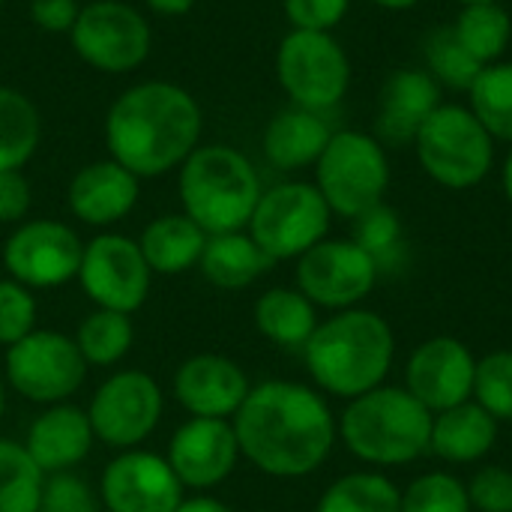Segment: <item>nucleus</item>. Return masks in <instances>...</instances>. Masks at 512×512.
<instances>
[{
    "mask_svg": "<svg viewBox=\"0 0 512 512\" xmlns=\"http://www.w3.org/2000/svg\"><path fill=\"white\" fill-rule=\"evenodd\" d=\"M204 243L207 234L186 213L156 216L138 237L147 267L159 276H177L195 267L201 261Z\"/></svg>",
    "mask_w": 512,
    "mask_h": 512,
    "instance_id": "obj_25",
    "label": "nucleus"
},
{
    "mask_svg": "<svg viewBox=\"0 0 512 512\" xmlns=\"http://www.w3.org/2000/svg\"><path fill=\"white\" fill-rule=\"evenodd\" d=\"M468 108L495 141L512 147V60L483 66L468 90Z\"/></svg>",
    "mask_w": 512,
    "mask_h": 512,
    "instance_id": "obj_31",
    "label": "nucleus"
},
{
    "mask_svg": "<svg viewBox=\"0 0 512 512\" xmlns=\"http://www.w3.org/2000/svg\"><path fill=\"white\" fill-rule=\"evenodd\" d=\"M177 192L183 213L207 234L243 231L261 198L255 165L228 144H198L180 165Z\"/></svg>",
    "mask_w": 512,
    "mask_h": 512,
    "instance_id": "obj_5",
    "label": "nucleus"
},
{
    "mask_svg": "<svg viewBox=\"0 0 512 512\" xmlns=\"http://www.w3.org/2000/svg\"><path fill=\"white\" fill-rule=\"evenodd\" d=\"M441 105V84L426 69H399L384 81L375 138L381 144H414L423 123Z\"/></svg>",
    "mask_w": 512,
    "mask_h": 512,
    "instance_id": "obj_22",
    "label": "nucleus"
},
{
    "mask_svg": "<svg viewBox=\"0 0 512 512\" xmlns=\"http://www.w3.org/2000/svg\"><path fill=\"white\" fill-rule=\"evenodd\" d=\"M0 6H3V0H0Z\"/></svg>",
    "mask_w": 512,
    "mask_h": 512,
    "instance_id": "obj_50",
    "label": "nucleus"
},
{
    "mask_svg": "<svg viewBox=\"0 0 512 512\" xmlns=\"http://www.w3.org/2000/svg\"><path fill=\"white\" fill-rule=\"evenodd\" d=\"M153 270L147 267L138 240L123 234H99L84 243L78 282L96 309L132 315L150 294Z\"/></svg>",
    "mask_w": 512,
    "mask_h": 512,
    "instance_id": "obj_13",
    "label": "nucleus"
},
{
    "mask_svg": "<svg viewBox=\"0 0 512 512\" xmlns=\"http://www.w3.org/2000/svg\"><path fill=\"white\" fill-rule=\"evenodd\" d=\"M477 357L456 336H432L405 366V390L432 414L474 399Z\"/></svg>",
    "mask_w": 512,
    "mask_h": 512,
    "instance_id": "obj_17",
    "label": "nucleus"
},
{
    "mask_svg": "<svg viewBox=\"0 0 512 512\" xmlns=\"http://www.w3.org/2000/svg\"><path fill=\"white\" fill-rule=\"evenodd\" d=\"M42 120L30 96L0 87V171H21L39 147Z\"/></svg>",
    "mask_w": 512,
    "mask_h": 512,
    "instance_id": "obj_29",
    "label": "nucleus"
},
{
    "mask_svg": "<svg viewBox=\"0 0 512 512\" xmlns=\"http://www.w3.org/2000/svg\"><path fill=\"white\" fill-rule=\"evenodd\" d=\"M498 444V420L474 399L432 417L429 453L450 465L483 462Z\"/></svg>",
    "mask_w": 512,
    "mask_h": 512,
    "instance_id": "obj_24",
    "label": "nucleus"
},
{
    "mask_svg": "<svg viewBox=\"0 0 512 512\" xmlns=\"http://www.w3.org/2000/svg\"><path fill=\"white\" fill-rule=\"evenodd\" d=\"M315 186L333 216L357 219L384 204L390 189V159L384 144L360 129L333 132L321 159L315 162Z\"/></svg>",
    "mask_w": 512,
    "mask_h": 512,
    "instance_id": "obj_7",
    "label": "nucleus"
},
{
    "mask_svg": "<svg viewBox=\"0 0 512 512\" xmlns=\"http://www.w3.org/2000/svg\"><path fill=\"white\" fill-rule=\"evenodd\" d=\"M45 474L24 444L0 438V512H39Z\"/></svg>",
    "mask_w": 512,
    "mask_h": 512,
    "instance_id": "obj_33",
    "label": "nucleus"
},
{
    "mask_svg": "<svg viewBox=\"0 0 512 512\" xmlns=\"http://www.w3.org/2000/svg\"><path fill=\"white\" fill-rule=\"evenodd\" d=\"M330 138L333 129L324 120V114L300 105H288L276 111L264 129V156L276 171L315 168Z\"/></svg>",
    "mask_w": 512,
    "mask_h": 512,
    "instance_id": "obj_23",
    "label": "nucleus"
},
{
    "mask_svg": "<svg viewBox=\"0 0 512 512\" xmlns=\"http://www.w3.org/2000/svg\"><path fill=\"white\" fill-rule=\"evenodd\" d=\"M474 402L498 423H512V351H492L477 360Z\"/></svg>",
    "mask_w": 512,
    "mask_h": 512,
    "instance_id": "obj_37",
    "label": "nucleus"
},
{
    "mask_svg": "<svg viewBox=\"0 0 512 512\" xmlns=\"http://www.w3.org/2000/svg\"><path fill=\"white\" fill-rule=\"evenodd\" d=\"M468 486L471 510L512 512V471L501 465H483Z\"/></svg>",
    "mask_w": 512,
    "mask_h": 512,
    "instance_id": "obj_40",
    "label": "nucleus"
},
{
    "mask_svg": "<svg viewBox=\"0 0 512 512\" xmlns=\"http://www.w3.org/2000/svg\"><path fill=\"white\" fill-rule=\"evenodd\" d=\"M240 456L261 474L300 480L315 474L333 453L339 426L321 390L297 381L255 384L231 417Z\"/></svg>",
    "mask_w": 512,
    "mask_h": 512,
    "instance_id": "obj_1",
    "label": "nucleus"
},
{
    "mask_svg": "<svg viewBox=\"0 0 512 512\" xmlns=\"http://www.w3.org/2000/svg\"><path fill=\"white\" fill-rule=\"evenodd\" d=\"M87 378V363L66 333L57 330H33L21 342L6 348V381L9 387L36 402V405H60Z\"/></svg>",
    "mask_w": 512,
    "mask_h": 512,
    "instance_id": "obj_11",
    "label": "nucleus"
},
{
    "mask_svg": "<svg viewBox=\"0 0 512 512\" xmlns=\"http://www.w3.org/2000/svg\"><path fill=\"white\" fill-rule=\"evenodd\" d=\"M78 12V0H30V18L45 33H69Z\"/></svg>",
    "mask_w": 512,
    "mask_h": 512,
    "instance_id": "obj_43",
    "label": "nucleus"
},
{
    "mask_svg": "<svg viewBox=\"0 0 512 512\" xmlns=\"http://www.w3.org/2000/svg\"><path fill=\"white\" fill-rule=\"evenodd\" d=\"M453 33L480 66H489L510 48L512 18L504 3H468L453 21Z\"/></svg>",
    "mask_w": 512,
    "mask_h": 512,
    "instance_id": "obj_28",
    "label": "nucleus"
},
{
    "mask_svg": "<svg viewBox=\"0 0 512 512\" xmlns=\"http://www.w3.org/2000/svg\"><path fill=\"white\" fill-rule=\"evenodd\" d=\"M177 512H234L225 501L210 498V495H195V498H183Z\"/></svg>",
    "mask_w": 512,
    "mask_h": 512,
    "instance_id": "obj_44",
    "label": "nucleus"
},
{
    "mask_svg": "<svg viewBox=\"0 0 512 512\" xmlns=\"http://www.w3.org/2000/svg\"><path fill=\"white\" fill-rule=\"evenodd\" d=\"M276 78L291 105L324 114L345 99L351 60L333 33L291 30L276 51Z\"/></svg>",
    "mask_w": 512,
    "mask_h": 512,
    "instance_id": "obj_9",
    "label": "nucleus"
},
{
    "mask_svg": "<svg viewBox=\"0 0 512 512\" xmlns=\"http://www.w3.org/2000/svg\"><path fill=\"white\" fill-rule=\"evenodd\" d=\"M462 6H468V3H501V0H459Z\"/></svg>",
    "mask_w": 512,
    "mask_h": 512,
    "instance_id": "obj_49",
    "label": "nucleus"
},
{
    "mask_svg": "<svg viewBox=\"0 0 512 512\" xmlns=\"http://www.w3.org/2000/svg\"><path fill=\"white\" fill-rule=\"evenodd\" d=\"M291 30H321L333 33L339 21L348 15L351 0H282Z\"/></svg>",
    "mask_w": 512,
    "mask_h": 512,
    "instance_id": "obj_41",
    "label": "nucleus"
},
{
    "mask_svg": "<svg viewBox=\"0 0 512 512\" xmlns=\"http://www.w3.org/2000/svg\"><path fill=\"white\" fill-rule=\"evenodd\" d=\"M255 327L264 339L279 348L303 351L312 339L318 321V306L297 288H270L258 297L252 309Z\"/></svg>",
    "mask_w": 512,
    "mask_h": 512,
    "instance_id": "obj_27",
    "label": "nucleus"
},
{
    "mask_svg": "<svg viewBox=\"0 0 512 512\" xmlns=\"http://www.w3.org/2000/svg\"><path fill=\"white\" fill-rule=\"evenodd\" d=\"M423 171L444 189H474L495 165V138L468 105L441 102L414 138Z\"/></svg>",
    "mask_w": 512,
    "mask_h": 512,
    "instance_id": "obj_6",
    "label": "nucleus"
},
{
    "mask_svg": "<svg viewBox=\"0 0 512 512\" xmlns=\"http://www.w3.org/2000/svg\"><path fill=\"white\" fill-rule=\"evenodd\" d=\"M156 15H186L195 0H144Z\"/></svg>",
    "mask_w": 512,
    "mask_h": 512,
    "instance_id": "obj_45",
    "label": "nucleus"
},
{
    "mask_svg": "<svg viewBox=\"0 0 512 512\" xmlns=\"http://www.w3.org/2000/svg\"><path fill=\"white\" fill-rule=\"evenodd\" d=\"M99 504L102 501H96L93 489L81 477L66 471L45 477L39 512H99Z\"/></svg>",
    "mask_w": 512,
    "mask_h": 512,
    "instance_id": "obj_39",
    "label": "nucleus"
},
{
    "mask_svg": "<svg viewBox=\"0 0 512 512\" xmlns=\"http://www.w3.org/2000/svg\"><path fill=\"white\" fill-rule=\"evenodd\" d=\"M354 222V243L372 255L378 264V273L393 270L396 261L405 258V237H402V219L390 204H378L366 213H360Z\"/></svg>",
    "mask_w": 512,
    "mask_h": 512,
    "instance_id": "obj_35",
    "label": "nucleus"
},
{
    "mask_svg": "<svg viewBox=\"0 0 512 512\" xmlns=\"http://www.w3.org/2000/svg\"><path fill=\"white\" fill-rule=\"evenodd\" d=\"M201 105L171 81H141L123 90L105 114V147L135 177L180 168L201 141Z\"/></svg>",
    "mask_w": 512,
    "mask_h": 512,
    "instance_id": "obj_2",
    "label": "nucleus"
},
{
    "mask_svg": "<svg viewBox=\"0 0 512 512\" xmlns=\"http://www.w3.org/2000/svg\"><path fill=\"white\" fill-rule=\"evenodd\" d=\"M198 267L210 285L222 291H240L258 282L273 267V261L249 237V231H228L207 237Z\"/></svg>",
    "mask_w": 512,
    "mask_h": 512,
    "instance_id": "obj_26",
    "label": "nucleus"
},
{
    "mask_svg": "<svg viewBox=\"0 0 512 512\" xmlns=\"http://www.w3.org/2000/svg\"><path fill=\"white\" fill-rule=\"evenodd\" d=\"M135 342L132 318L111 309L90 312L75 333V345L87 366H114L120 363Z\"/></svg>",
    "mask_w": 512,
    "mask_h": 512,
    "instance_id": "obj_32",
    "label": "nucleus"
},
{
    "mask_svg": "<svg viewBox=\"0 0 512 512\" xmlns=\"http://www.w3.org/2000/svg\"><path fill=\"white\" fill-rule=\"evenodd\" d=\"M501 183H504V195H507V201L512 204V147H510V153H507V159H504Z\"/></svg>",
    "mask_w": 512,
    "mask_h": 512,
    "instance_id": "obj_47",
    "label": "nucleus"
},
{
    "mask_svg": "<svg viewBox=\"0 0 512 512\" xmlns=\"http://www.w3.org/2000/svg\"><path fill=\"white\" fill-rule=\"evenodd\" d=\"M378 264L354 240H321L297 258V291L318 309H357L378 285Z\"/></svg>",
    "mask_w": 512,
    "mask_h": 512,
    "instance_id": "obj_14",
    "label": "nucleus"
},
{
    "mask_svg": "<svg viewBox=\"0 0 512 512\" xmlns=\"http://www.w3.org/2000/svg\"><path fill=\"white\" fill-rule=\"evenodd\" d=\"M402 512H474L468 486L447 471H429L402 492Z\"/></svg>",
    "mask_w": 512,
    "mask_h": 512,
    "instance_id": "obj_36",
    "label": "nucleus"
},
{
    "mask_svg": "<svg viewBox=\"0 0 512 512\" xmlns=\"http://www.w3.org/2000/svg\"><path fill=\"white\" fill-rule=\"evenodd\" d=\"M36 330L33 291L15 279H0V345H15Z\"/></svg>",
    "mask_w": 512,
    "mask_h": 512,
    "instance_id": "obj_38",
    "label": "nucleus"
},
{
    "mask_svg": "<svg viewBox=\"0 0 512 512\" xmlns=\"http://www.w3.org/2000/svg\"><path fill=\"white\" fill-rule=\"evenodd\" d=\"M333 210L315 183L288 180L273 189H264L255 213L249 219V237L276 261H297L312 246L327 240Z\"/></svg>",
    "mask_w": 512,
    "mask_h": 512,
    "instance_id": "obj_8",
    "label": "nucleus"
},
{
    "mask_svg": "<svg viewBox=\"0 0 512 512\" xmlns=\"http://www.w3.org/2000/svg\"><path fill=\"white\" fill-rule=\"evenodd\" d=\"M99 501L105 512H177L183 483L165 456L135 447L105 465Z\"/></svg>",
    "mask_w": 512,
    "mask_h": 512,
    "instance_id": "obj_16",
    "label": "nucleus"
},
{
    "mask_svg": "<svg viewBox=\"0 0 512 512\" xmlns=\"http://www.w3.org/2000/svg\"><path fill=\"white\" fill-rule=\"evenodd\" d=\"M84 243L57 219H30L3 243V267L24 288H60L78 279Z\"/></svg>",
    "mask_w": 512,
    "mask_h": 512,
    "instance_id": "obj_15",
    "label": "nucleus"
},
{
    "mask_svg": "<svg viewBox=\"0 0 512 512\" xmlns=\"http://www.w3.org/2000/svg\"><path fill=\"white\" fill-rule=\"evenodd\" d=\"M141 195V177L114 159H99L84 165L66 189V204L84 225H114L126 219Z\"/></svg>",
    "mask_w": 512,
    "mask_h": 512,
    "instance_id": "obj_20",
    "label": "nucleus"
},
{
    "mask_svg": "<svg viewBox=\"0 0 512 512\" xmlns=\"http://www.w3.org/2000/svg\"><path fill=\"white\" fill-rule=\"evenodd\" d=\"M30 210V183L21 171H0V225H15Z\"/></svg>",
    "mask_w": 512,
    "mask_h": 512,
    "instance_id": "obj_42",
    "label": "nucleus"
},
{
    "mask_svg": "<svg viewBox=\"0 0 512 512\" xmlns=\"http://www.w3.org/2000/svg\"><path fill=\"white\" fill-rule=\"evenodd\" d=\"M165 396L153 375L138 369L114 372L90 399L87 417L96 441L114 450H135L162 420Z\"/></svg>",
    "mask_w": 512,
    "mask_h": 512,
    "instance_id": "obj_12",
    "label": "nucleus"
},
{
    "mask_svg": "<svg viewBox=\"0 0 512 512\" xmlns=\"http://www.w3.org/2000/svg\"><path fill=\"white\" fill-rule=\"evenodd\" d=\"M252 384L240 363L222 354H195L174 375V396L192 417L231 420L246 402Z\"/></svg>",
    "mask_w": 512,
    "mask_h": 512,
    "instance_id": "obj_19",
    "label": "nucleus"
},
{
    "mask_svg": "<svg viewBox=\"0 0 512 512\" xmlns=\"http://www.w3.org/2000/svg\"><path fill=\"white\" fill-rule=\"evenodd\" d=\"M372 3L381 6V9H390V12H405V9L417 6L420 0H372Z\"/></svg>",
    "mask_w": 512,
    "mask_h": 512,
    "instance_id": "obj_46",
    "label": "nucleus"
},
{
    "mask_svg": "<svg viewBox=\"0 0 512 512\" xmlns=\"http://www.w3.org/2000/svg\"><path fill=\"white\" fill-rule=\"evenodd\" d=\"M3 411H6V387H3V378H0V420H3Z\"/></svg>",
    "mask_w": 512,
    "mask_h": 512,
    "instance_id": "obj_48",
    "label": "nucleus"
},
{
    "mask_svg": "<svg viewBox=\"0 0 512 512\" xmlns=\"http://www.w3.org/2000/svg\"><path fill=\"white\" fill-rule=\"evenodd\" d=\"M423 60H426V72L441 87H453V90H465V93L471 90V84L483 72V66L456 39L453 24L450 27H435L423 39Z\"/></svg>",
    "mask_w": 512,
    "mask_h": 512,
    "instance_id": "obj_34",
    "label": "nucleus"
},
{
    "mask_svg": "<svg viewBox=\"0 0 512 512\" xmlns=\"http://www.w3.org/2000/svg\"><path fill=\"white\" fill-rule=\"evenodd\" d=\"M168 465L183 489H213L228 480L240 462V444L231 420L189 417L168 441Z\"/></svg>",
    "mask_w": 512,
    "mask_h": 512,
    "instance_id": "obj_18",
    "label": "nucleus"
},
{
    "mask_svg": "<svg viewBox=\"0 0 512 512\" xmlns=\"http://www.w3.org/2000/svg\"><path fill=\"white\" fill-rule=\"evenodd\" d=\"M75 54L105 75L135 72L153 45L150 24L144 15L123 0H93L84 3L72 30H69Z\"/></svg>",
    "mask_w": 512,
    "mask_h": 512,
    "instance_id": "obj_10",
    "label": "nucleus"
},
{
    "mask_svg": "<svg viewBox=\"0 0 512 512\" xmlns=\"http://www.w3.org/2000/svg\"><path fill=\"white\" fill-rule=\"evenodd\" d=\"M315 512H402V492L378 471H354L327 486Z\"/></svg>",
    "mask_w": 512,
    "mask_h": 512,
    "instance_id": "obj_30",
    "label": "nucleus"
},
{
    "mask_svg": "<svg viewBox=\"0 0 512 512\" xmlns=\"http://www.w3.org/2000/svg\"><path fill=\"white\" fill-rule=\"evenodd\" d=\"M432 417L435 414L405 387L381 384L351 399L336 426L354 459L378 468H399L429 453Z\"/></svg>",
    "mask_w": 512,
    "mask_h": 512,
    "instance_id": "obj_4",
    "label": "nucleus"
},
{
    "mask_svg": "<svg viewBox=\"0 0 512 512\" xmlns=\"http://www.w3.org/2000/svg\"><path fill=\"white\" fill-rule=\"evenodd\" d=\"M96 435L90 426L87 411L60 402L48 405L27 429L24 450L36 462V468L51 477V474H66L75 465H81L93 447Z\"/></svg>",
    "mask_w": 512,
    "mask_h": 512,
    "instance_id": "obj_21",
    "label": "nucleus"
},
{
    "mask_svg": "<svg viewBox=\"0 0 512 512\" xmlns=\"http://www.w3.org/2000/svg\"><path fill=\"white\" fill-rule=\"evenodd\" d=\"M303 360L321 393L351 402L387 381L396 360V333L372 309H342L315 327Z\"/></svg>",
    "mask_w": 512,
    "mask_h": 512,
    "instance_id": "obj_3",
    "label": "nucleus"
}]
</instances>
